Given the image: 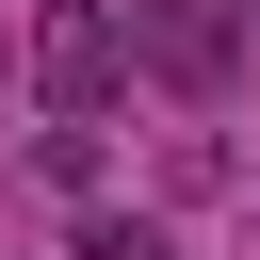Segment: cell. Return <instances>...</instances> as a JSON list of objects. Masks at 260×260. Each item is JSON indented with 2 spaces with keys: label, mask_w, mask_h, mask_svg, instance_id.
I'll return each instance as SVG.
<instances>
[{
  "label": "cell",
  "mask_w": 260,
  "mask_h": 260,
  "mask_svg": "<svg viewBox=\"0 0 260 260\" xmlns=\"http://www.w3.org/2000/svg\"><path fill=\"white\" fill-rule=\"evenodd\" d=\"M16 65H32L49 114H98V98H130L146 32H130V0H32V16H16Z\"/></svg>",
  "instance_id": "cell-1"
},
{
  "label": "cell",
  "mask_w": 260,
  "mask_h": 260,
  "mask_svg": "<svg viewBox=\"0 0 260 260\" xmlns=\"http://www.w3.org/2000/svg\"><path fill=\"white\" fill-rule=\"evenodd\" d=\"M130 32H146V65H162V81H228L244 0H130Z\"/></svg>",
  "instance_id": "cell-2"
},
{
  "label": "cell",
  "mask_w": 260,
  "mask_h": 260,
  "mask_svg": "<svg viewBox=\"0 0 260 260\" xmlns=\"http://www.w3.org/2000/svg\"><path fill=\"white\" fill-rule=\"evenodd\" d=\"M81 260H179V244H162V228H98Z\"/></svg>",
  "instance_id": "cell-3"
},
{
  "label": "cell",
  "mask_w": 260,
  "mask_h": 260,
  "mask_svg": "<svg viewBox=\"0 0 260 260\" xmlns=\"http://www.w3.org/2000/svg\"><path fill=\"white\" fill-rule=\"evenodd\" d=\"M0 81H32V65H16V32H0Z\"/></svg>",
  "instance_id": "cell-4"
},
{
  "label": "cell",
  "mask_w": 260,
  "mask_h": 260,
  "mask_svg": "<svg viewBox=\"0 0 260 260\" xmlns=\"http://www.w3.org/2000/svg\"><path fill=\"white\" fill-rule=\"evenodd\" d=\"M244 32H260V0H244Z\"/></svg>",
  "instance_id": "cell-5"
}]
</instances>
